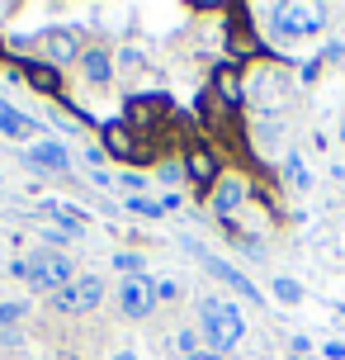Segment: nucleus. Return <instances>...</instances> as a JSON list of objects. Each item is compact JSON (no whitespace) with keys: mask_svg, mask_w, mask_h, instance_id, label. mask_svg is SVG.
<instances>
[{"mask_svg":"<svg viewBox=\"0 0 345 360\" xmlns=\"http://www.w3.org/2000/svg\"><path fill=\"white\" fill-rule=\"evenodd\" d=\"M199 332H203V342H208V351L222 356V351H232L246 337V323H241L236 304H227V299H203L199 304Z\"/></svg>","mask_w":345,"mask_h":360,"instance_id":"1","label":"nucleus"},{"mask_svg":"<svg viewBox=\"0 0 345 360\" xmlns=\"http://www.w3.org/2000/svg\"><path fill=\"white\" fill-rule=\"evenodd\" d=\"M15 275H24L29 280V289H67L72 285V261L62 252H34L29 261H19L15 266Z\"/></svg>","mask_w":345,"mask_h":360,"instance_id":"2","label":"nucleus"},{"mask_svg":"<svg viewBox=\"0 0 345 360\" xmlns=\"http://www.w3.org/2000/svg\"><path fill=\"white\" fill-rule=\"evenodd\" d=\"M170 114H175V105H170V95H133L128 100V114L123 124L137 133V138H156L165 124H170Z\"/></svg>","mask_w":345,"mask_h":360,"instance_id":"3","label":"nucleus"},{"mask_svg":"<svg viewBox=\"0 0 345 360\" xmlns=\"http://www.w3.org/2000/svg\"><path fill=\"white\" fill-rule=\"evenodd\" d=\"M270 19H274V34L279 38H303V34H317L322 29L327 10L322 5H274Z\"/></svg>","mask_w":345,"mask_h":360,"instance_id":"4","label":"nucleus"},{"mask_svg":"<svg viewBox=\"0 0 345 360\" xmlns=\"http://www.w3.org/2000/svg\"><path fill=\"white\" fill-rule=\"evenodd\" d=\"M184 176L194 180V190H199V195H213V190H218V180H222L218 152H213V147H203V143H189V147H184Z\"/></svg>","mask_w":345,"mask_h":360,"instance_id":"5","label":"nucleus"},{"mask_svg":"<svg viewBox=\"0 0 345 360\" xmlns=\"http://www.w3.org/2000/svg\"><path fill=\"white\" fill-rule=\"evenodd\" d=\"M227 53H232L236 67H241L246 57H265V53H270V48L260 43V34H255L251 24H246V5L227 10Z\"/></svg>","mask_w":345,"mask_h":360,"instance_id":"6","label":"nucleus"},{"mask_svg":"<svg viewBox=\"0 0 345 360\" xmlns=\"http://www.w3.org/2000/svg\"><path fill=\"white\" fill-rule=\"evenodd\" d=\"M100 299H104V280L81 275V280H72L67 289L53 294V308L57 313H90V308H100Z\"/></svg>","mask_w":345,"mask_h":360,"instance_id":"7","label":"nucleus"},{"mask_svg":"<svg viewBox=\"0 0 345 360\" xmlns=\"http://www.w3.org/2000/svg\"><path fill=\"white\" fill-rule=\"evenodd\" d=\"M104 152L119 157V162H151V143H137V133L123 119H109L104 124Z\"/></svg>","mask_w":345,"mask_h":360,"instance_id":"8","label":"nucleus"},{"mask_svg":"<svg viewBox=\"0 0 345 360\" xmlns=\"http://www.w3.org/2000/svg\"><path fill=\"white\" fill-rule=\"evenodd\" d=\"M119 308H123L128 318H147L156 308V285L147 275H128L123 285H119Z\"/></svg>","mask_w":345,"mask_h":360,"instance_id":"9","label":"nucleus"},{"mask_svg":"<svg viewBox=\"0 0 345 360\" xmlns=\"http://www.w3.org/2000/svg\"><path fill=\"white\" fill-rule=\"evenodd\" d=\"M208 90H213V95H218V100H222L227 109H232V114H236L241 105H246V86H241V67H236L232 57L213 67V81H208Z\"/></svg>","mask_w":345,"mask_h":360,"instance_id":"10","label":"nucleus"},{"mask_svg":"<svg viewBox=\"0 0 345 360\" xmlns=\"http://www.w3.org/2000/svg\"><path fill=\"white\" fill-rule=\"evenodd\" d=\"M43 53H48V67H67V62H81V38L72 29H48L43 34Z\"/></svg>","mask_w":345,"mask_h":360,"instance_id":"11","label":"nucleus"},{"mask_svg":"<svg viewBox=\"0 0 345 360\" xmlns=\"http://www.w3.org/2000/svg\"><path fill=\"white\" fill-rule=\"evenodd\" d=\"M24 162L34 166V171H62V176H67V171H72V152L48 138V143H34V147H29V152H24Z\"/></svg>","mask_w":345,"mask_h":360,"instance_id":"12","label":"nucleus"},{"mask_svg":"<svg viewBox=\"0 0 345 360\" xmlns=\"http://www.w3.org/2000/svg\"><path fill=\"white\" fill-rule=\"evenodd\" d=\"M194 252H199V247H194ZM199 261H203V270H208V275H218L222 285H232L236 294H246V299H260V289H255V285H251V280H246V275H241L236 266H227V261H218L213 252H199Z\"/></svg>","mask_w":345,"mask_h":360,"instance_id":"13","label":"nucleus"},{"mask_svg":"<svg viewBox=\"0 0 345 360\" xmlns=\"http://www.w3.org/2000/svg\"><path fill=\"white\" fill-rule=\"evenodd\" d=\"M241 199H246V185H241V180L236 176H222L218 180V190H213V214H232V209H241Z\"/></svg>","mask_w":345,"mask_h":360,"instance_id":"14","label":"nucleus"},{"mask_svg":"<svg viewBox=\"0 0 345 360\" xmlns=\"http://www.w3.org/2000/svg\"><path fill=\"white\" fill-rule=\"evenodd\" d=\"M24 81L34 90H43V95H57V90H62V72L48 67V62H29V67H24Z\"/></svg>","mask_w":345,"mask_h":360,"instance_id":"15","label":"nucleus"},{"mask_svg":"<svg viewBox=\"0 0 345 360\" xmlns=\"http://www.w3.org/2000/svg\"><path fill=\"white\" fill-rule=\"evenodd\" d=\"M81 72H86V81H95V86H104V81L114 76V62H109V53H100V48H95V53H86V57H81Z\"/></svg>","mask_w":345,"mask_h":360,"instance_id":"16","label":"nucleus"},{"mask_svg":"<svg viewBox=\"0 0 345 360\" xmlns=\"http://www.w3.org/2000/svg\"><path fill=\"white\" fill-rule=\"evenodd\" d=\"M0 133H10V138H29V133H34V119H24V114H15V109L0 105Z\"/></svg>","mask_w":345,"mask_h":360,"instance_id":"17","label":"nucleus"},{"mask_svg":"<svg viewBox=\"0 0 345 360\" xmlns=\"http://www.w3.org/2000/svg\"><path fill=\"white\" fill-rule=\"evenodd\" d=\"M274 299H279V304H298V299H303V285L289 280V275H279V280H274Z\"/></svg>","mask_w":345,"mask_h":360,"instance_id":"18","label":"nucleus"},{"mask_svg":"<svg viewBox=\"0 0 345 360\" xmlns=\"http://www.w3.org/2000/svg\"><path fill=\"white\" fill-rule=\"evenodd\" d=\"M128 214H142V218H161V214H165V204H151V199L133 195V199H128Z\"/></svg>","mask_w":345,"mask_h":360,"instance_id":"19","label":"nucleus"},{"mask_svg":"<svg viewBox=\"0 0 345 360\" xmlns=\"http://www.w3.org/2000/svg\"><path fill=\"white\" fill-rule=\"evenodd\" d=\"M284 171H289V180L298 185V190H308V185H312V176H308V166H303V157H289V162H284Z\"/></svg>","mask_w":345,"mask_h":360,"instance_id":"20","label":"nucleus"},{"mask_svg":"<svg viewBox=\"0 0 345 360\" xmlns=\"http://www.w3.org/2000/svg\"><path fill=\"white\" fill-rule=\"evenodd\" d=\"M29 318V304H0V327H15Z\"/></svg>","mask_w":345,"mask_h":360,"instance_id":"21","label":"nucleus"},{"mask_svg":"<svg viewBox=\"0 0 345 360\" xmlns=\"http://www.w3.org/2000/svg\"><path fill=\"white\" fill-rule=\"evenodd\" d=\"M119 270H128V275H137V270H142V261H137L133 252H119Z\"/></svg>","mask_w":345,"mask_h":360,"instance_id":"22","label":"nucleus"},{"mask_svg":"<svg viewBox=\"0 0 345 360\" xmlns=\"http://www.w3.org/2000/svg\"><path fill=\"white\" fill-rule=\"evenodd\" d=\"M156 299H180V285H175V280H161V285H156Z\"/></svg>","mask_w":345,"mask_h":360,"instance_id":"23","label":"nucleus"},{"mask_svg":"<svg viewBox=\"0 0 345 360\" xmlns=\"http://www.w3.org/2000/svg\"><path fill=\"white\" fill-rule=\"evenodd\" d=\"M180 176H184V162H180V166H175V162H165V166H161V180H170V185H175Z\"/></svg>","mask_w":345,"mask_h":360,"instance_id":"24","label":"nucleus"},{"mask_svg":"<svg viewBox=\"0 0 345 360\" xmlns=\"http://www.w3.org/2000/svg\"><path fill=\"white\" fill-rule=\"evenodd\" d=\"M194 346H199V337H194V332H180V351L184 356H194Z\"/></svg>","mask_w":345,"mask_h":360,"instance_id":"25","label":"nucleus"},{"mask_svg":"<svg viewBox=\"0 0 345 360\" xmlns=\"http://www.w3.org/2000/svg\"><path fill=\"white\" fill-rule=\"evenodd\" d=\"M322 351H327V360H345V346H341V342H327Z\"/></svg>","mask_w":345,"mask_h":360,"instance_id":"26","label":"nucleus"},{"mask_svg":"<svg viewBox=\"0 0 345 360\" xmlns=\"http://www.w3.org/2000/svg\"><path fill=\"white\" fill-rule=\"evenodd\" d=\"M317 72H322V57H312L308 67H303V81H317Z\"/></svg>","mask_w":345,"mask_h":360,"instance_id":"27","label":"nucleus"},{"mask_svg":"<svg viewBox=\"0 0 345 360\" xmlns=\"http://www.w3.org/2000/svg\"><path fill=\"white\" fill-rule=\"evenodd\" d=\"M184 360H218L213 351H194V356H184Z\"/></svg>","mask_w":345,"mask_h":360,"instance_id":"28","label":"nucleus"},{"mask_svg":"<svg viewBox=\"0 0 345 360\" xmlns=\"http://www.w3.org/2000/svg\"><path fill=\"white\" fill-rule=\"evenodd\" d=\"M114 360H137V356H128V351H123V356H114Z\"/></svg>","mask_w":345,"mask_h":360,"instance_id":"29","label":"nucleus"},{"mask_svg":"<svg viewBox=\"0 0 345 360\" xmlns=\"http://www.w3.org/2000/svg\"><path fill=\"white\" fill-rule=\"evenodd\" d=\"M341 138H345V119H341Z\"/></svg>","mask_w":345,"mask_h":360,"instance_id":"30","label":"nucleus"}]
</instances>
